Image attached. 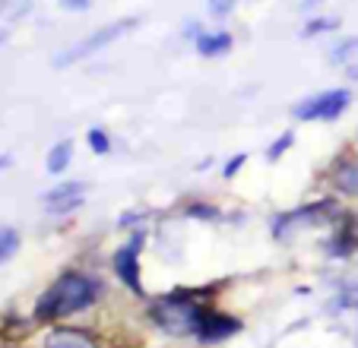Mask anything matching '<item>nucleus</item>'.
<instances>
[{
  "mask_svg": "<svg viewBox=\"0 0 358 348\" xmlns=\"http://www.w3.org/2000/svg\"><path fill=\"white\" fill-rule=\"evenodd\" d=\"M108 295V282L95 269L86 266H67L45 285L32 304V323L35 326H55V323H70L76 317L99 307Z\"/></svg>",
  "mask_w": 358,
  "mask_h": 348,
  "instance_id": "nucleus-1",
  "label": "nucleus"
},
{
  "mask_svg": "<svg viewBox=\"0 0 358 348\" xmlns=\"http://www.w3.org/2000/svg\"><path fill=\"white\" fill-rule=\"evenodd\" d=\"M146 244H149V228H134L115 247V254H111V273H115V279L121 282L124 291H130L140 301L149 298L146 285H143V263H140Z\"/></svg>",
  "mask_w": 358,
  "mask_h": 348,
  "instance_id": "nucleus-5",
  "label": "nucleus"
},
{
  "mask_svg": "<svg viewBox=\"0 0 358 348\" xmlns=\"http://www.w3.org/2000/svg\"><path fill=\"white\" fill-rule=\"evenodd\" d=\"M73 159H76V143H73V136H64V140H57L55 146L48 149L45 171L51 174V177H57V174H64L73 165Z\"/></svg>",
  "mask_w": 358,
  "mask_h": 348,
  "instance_id": "nucleus-13",
  "label": "nucleus"
},
{
  "mask_svg": "<svg viewBox=\"0 0 358 348\" xmlns=\"http://www.w3.org/2000/svg\"><path fill=\"white\" fill-rule=\"evenodd\" d=\"M324 0H301V10H314V7H320Z\"/></svg>",
  "mask_w": 358,
  "mask_h": 348,
  "instance_id": "nucleus-28",
  "label": "nucleus"
},
{
  "mask_svg": "<svg viewBox=\"0 0 358 348\" xmlns=\"http://www.w3.org/2000/svg\"><path fill=\"white\" fill-rule=\"evenodd\" d=\"M339 212H343V200L333 194H320L317 200H308V203H298V206H292V209L273 212L270 215V235H273V241L289 244V241H295L298 235H304V231H320V228L327 231Z\"/></svg>",
  "mask_w": 358,
  "mask_h": 348,
  "instance_id": "nucleus-3",
  "label": "nucleus"
},
{
  "mask_svg": "<svg viewBox=\"0 0 358 348\" xmlns=\"http://www.w3.org/2000/svg\"><path fill=\"white\" fill-rule=\"evenodd\" d=\"M213 168V159H203V161H196V171H210Z\"/></svg>",
  "mask_w": 358,
  "mask_h": 348,
  "instance_id": "nucleus-29",
  "label": "nucleus"
},
{
  "mask_svg": "<svg viewBox=\"0 0 358 348\" xmlns=\"http://www.w3.org/2000/svg\"><path fill=\"white\" fill-rule=\"evenodd\" d=\"M355 105V92L349 86H330L292 105V117L301 124H333Z\"/></svg>",
  "mask_w": 358,
  "mask_h": 348,
  "instance_id": "nucleus-6",
  "label": "nucleus"
},
{
  "mask_svg": "<svg viewBox=\"0 0 358 348\" xmlns=\"http://www.w3.org/2000/svg\"><path fill=\"white\" fill-rule=\"evenodd\" d=\"M203 29H206V26H203V20H187V22L181 26V38L187 41V45H194V41L200 38Z\"/></svg>",
  "mask_w": 358,
  "mask_h": 348,
  "instance_id": "nucleus-23",
  "label": "nucleus"
},
{
  "mask_svg": "<svg viewBox=\"0 0 358 348\" xmlns=\"http://www.w3.org/2000/svg\"><path fill=\"white\" fill-rule=\"evenodd\" d=\"M336 288H345V291H352V295H358V275H355V279H345V282H339Z\"/></svg>",
  "mask_w": 358,
  "mask_h": 348,
  "instance_id": "nucleus-25",
  "label": "nucleus"
},
{
  "mask_svg": "<svg viewBox=\"0 0 358 348\" xmlns=\"http://www.w3.org/2000/svg\"><path fill=\"white\" fill-rule=\"evenodd\" d=\"M196 51V57H203V61H219V57H225V54L235 48V35L229 32V29L216 26V29H203L200 38L190 45Z\"/></svg>",
  "mask_w": 358,
  "mask_h": 348,
  "instance_id": "nucleus-12",
  "label": "nucleus"
},
{
  "mask_svg": "<svg viewBox=\"0 0 358 348\" xmlns=\"http://www.w3.org/2000/svg\"><path fill=\"white\" fill-rule=\"evenodd\" d=\"M355 345H358V339H355Z\"/></svg>",
  "mask_w": 358,
  "mask_h": 348,
  "instance_id": "nucleus-33",
  "label": "nucleus"
},
{
  "mask_svg": "<svg viewBox=\"0 0 358 348\" xmlns=\"http://www.w3.org/2000/svg\"><path fill=\"white\" fill-rule=\"evenodd\" d=\"M181 215L184 219H194V222H206V225H219V222L229 219V212L210 200H187L181 206Z\"/></svg>",
  "mask_w": 358,
  "mask_h": 348,
  "instance_id": "nucleus-14",
  "label": "nucleus"
},
{
  "mask_svg": "<svg viewBox=\"0 0 358 348\" xmlns=\"http://www.w3.org/2000/svg\"><path fill=\"white\" fill-rule=\"evenodd\" d=\"M38 348H108V342L95 329L73 326V323H55V326H45Z\"/></svg>",
  "mask_w": 358,
  "mask_h": 348,
  "instance_id": "nucleus-11",
  "label": "nucleus"
},
{
  "mask_svg": "<svg viewBox=\"0 0 358 348\" xmlns=\"http://www.w3.org/2000/svg\"><path fill=\"white\" fill-rule=\"evenodd\" d=\"M238 0H206V16L216 22H225L231 13H235Z\"/></svg>",
  "mask_w": 358,
  "mask_h": 348,
  "instance_id": "nucleus-21",
  "label": "nucleus"
},
{
  "mask_svg": "<svg viewBox=\"0 0 358 348\" xmlns=\"http://www.w3.org/2000/svg\"><path fill=\"white\" fill-rule=\"evenodd\" d=\"M219 285H178L162 295H149L143 320L169 339H194V329L206 304H216Z\"/></svg>",
  "mask_w": 358,
  "mask_h": 348,
  "instance_id": "nucleus-2",
  "label": "nucleus"
},
{
  "mask_svg": "<svg viewBox=\"0 0 358 348\" xmlns=\"http://www.w3.org/2000/svg\"><path fill=\"white\" fill-rule=\"evenodd\" d=\"M86 146H89V152L99 155V159H105V155L115 152V143H111V133H108L105 127H99V124L86 130Z\"/></svg>",
  "mask_w": 358,
  "mask_h": 348,
  "instance_id": "nucleus-18",
  "label": "nucleus"
},
{
  "mask_svg": "<svg viewBox=\"0 0 358 348\" xmlns=\"http://www.w3.org/2000/svg\"><path fill=\"white\" fill-rule=\"evenodd\" d=\"M343 73H345V80H349V82H358V61H355V64H349V67H345Z\"/></svg>",
  "mask_w": 358,
  "mask_h": 348,
  "instance_id": "nucleus-26",
  "label": "nucleus"
},
{
  "mask_svg": "<svg viewBox=\"0 0 358 348\" xmlns=\"http://www.w3.org/2000/svg\"><path fill=\"white\" fill-rule=\"evenodd\" d=\"M7 168H13V155H0V171H7Z\"/></svg>",
  "mask_w": 358,
  "mask_h": 348,
  "instance_id": "nucleus-27",
  "label": "nucleus"
},
{
  "mask_svg": "<svg viewBox=\"0 0 358 348\" xmlns=\"http://www.w3.org/2000/svg\"><path fill=\"white\" fill-rule=\"evenodd\" d=\"M136 26H140V16H121V20L105 22V26H99L95 32H89V35H83L80 41H73L70 48H64L55 61H51V67H55V70H67V67H73V64L89 61V57L101 54L108 45H115L117 38H124L127 32H134Z\"/></svg>",
  "mask_w": 358,
  "mask_h": 348,
  "instance_id": "nucleus-4",
  "label": "nucleus"
},
{
  "mask_svg": "<svg viewBox=\"0 0 358 348\" xmlns=\"http://www.w3.org/2000/svg\"><path fill=\"white\" fill-rule=\"evenodd\" d=\"M241 329H244L241 317H235L231 310L216 307V304H206L200 314V323H196V329H194V342L210 348V345H219V342L235 339Z\"/></svg>",
  "mask_w": 358,
  "mask_h": 348,
  "instance_id": "nucleus-9",
  "label": "nucleus"
},
{
  "mask_svg": "<svg viewBox=\"0 0 358 348\" xmlns=\"http://www.w3.org/2000/svg\"><path fill=\"white\" fill-rule=\"evenodd\" d=\"M248 159H250L248 152H235V155H231V159L222 165V177H225V181H235L238 174L244 171V165H248Z\"/></svg>",
  "mask_w": 358,
  "mask_h": 348,
  "instance_id": "nucleus-22",
  "label": "nucleus"
},
{
  "mask_svg": "<svg viewBox=\"0 0 358 348\" xmlns=\"http://www.w3.org/2000/svg\"><path fill=\"white\" fill-rule=\"evenodd\" d=\"M86 194H89V181H61L55 187H48L45 194L38 196L45 215L51 219H67V215H76L83 206H86Z\"/></svg>",
  "mask_w": 358,
  "mask_h": 348,
  "instance_id": "nucleus-10",
  "label": "nucleus"
},
{
  "mask_svg": "<svg viewBox=\"0 0 358 348\" xmlns=\"http://www.w3.org/2000/svg\"><path fill=\"white\" fill-rule=\"evenodd\" d=\"M295 130H282V133L276 136V140L270 143V146H266V152H264V159L270 161V165H276V161H282L285 155L292 152V146H295Z\"/></svg>",
  "mask_w": 358,
  "mask_h": 348,
  "instance_id": "nucleus-20",
  "label": "nucleus"
},
{
  "mask_svg": "<svg viewBox=\"0 0 358 348\" xmlns=\"http://www.w3.org/2000/svg\"><path fill=\"white\" fill-rule=\"evenodd\" d=\"M22 247V235L16 231L13 225H0V266L10 263Z\"/></svg>",
  "mask_w": 358,
  "mask_h": 348,
  "instance_id": "nucleus-19",
  "label": "nucleus"
},
{
  "mask_svg": "<svg viewBox=\"0 0 358 348\" xmlns=\"http://www.w3.org/2000/svg\"><path fill=\"white\" fill-rule=\"evenodd\" d=\"M156 219V212L146 206H134V209H124L121 215H117V231H134V228H149V222Z\"/></svg>",
  "mask_w": 358,
  "mask_h": 348,
  "instance_id": "nucleus-17",
  "label": "nucleus"
},
{
  "mask_svg": "<svg viewBox=\"0 0 358 348\" xmlns=\"http://www.w3.org/2000/svg\"><path fill=\"white\" fill-rule=\"evenodd\" d=\"M355 61H358V35H343V38H336L330 45V51H327V64H330V67L345 70Z\"/></svg>",
  "mask_w": 358,
  "mask_h": 348,
  "instance_id": "nucleus-15",
  "label": "nucleus"
},
{
  "mask_svg": "<svg viewBox=\"0 0 358 348\" xmlns=\"http://www.w3.org/2000/svg\"><path fill=\"white\" fill-rule=\"evenodd\" d=\"M57 7L64 13H86V10L95 7V0H57Z\"/></svg>",
  "mask_w": 358,
  "mask_h": 348,
  "instance_id": "nucleus-24",
  "label": "nucleus"
},
{
  "mask_svg": "<svg viewBox=\"0 0 358 348\" xmlns=\"http://www.w3.org/2000/svg\"><path fill=\"white\" fill-rule=\"evenodd\" d=\"M320 184L327 187V194L358 203V146L339 149L320 171Z\"/></svg>",
  "mask_w": 358,
  "mask_h": 348,
  "instance_id": "nucleus-8",
  "label": "nucleus"
},
{
  "mask_svg": "<svg viewBox=\"0 0 358 348\" xmlns=\"http://www.w3.org/2000/svg\"><path fill=\"white\" fill-rule=\"evenodd\" d=\"M7 41H10V29L0 26V45H7Z\"/></svg>",
  "mask_w": 358,
  "mask_h": 348,
  "instance_id": "nucleus-30",
  "label": "nucleus"
},
{
  "mask_svg": "<svg viewBox=\"0 0 358 348\" xmlns=\"http://www.w3.org/2000/svg\"><path fill=\"white\" fill-rule=\"evenodd\" d=\"M355 143H358V130H355Z\"/></svg>",
  "mask_w": 358,
  "mask_h": 348,
  "instance_id": "nucleus-32",
  "label": "nucleus"
},
{
  "mask_svg": "<svg viewBox=\"0 0 358 348\" xmlns=\"http://www.w3.org/2000/svg\"><path fill=\"white\" fill-rule=\"evenodd\" d=\"M320 254L330 263H349L358 256V209L343 206L327 235L320 238Z\"/></svg>",
  "mask_w": 358,
  "mask_h": 348,
  "instance_id": "nucleus-7",
  "label": "nucleus"
},
{
  "mask_svg": "<svg viewBox=\"0 0 358 348\" xmlns=\"http://www.w3.org/2000/svg\"><path fill=\"white\" fill-rule=\"evenodd\" d=\"M0 348H26V345H22V342H3Z\"/></svg>",
  "mask_w": 358,
  "mask_h": 348,
  "instance_id": "nucleus-31",
  "label": "nucleus"
},
{
  "mask_svg": "<svg viewBox=\"0 0 358 348\" xmlns=\"http://www.w3.org/2000/svg\"><path fill=\"white\" fill-rule=\"evenodd\" d=\"M339 16H330V13H324V16H308L304 20V26H301V32H298V38L301 41H314V38H320V35H330V32H339Z\"/></svg>",
  "mask_w": 358,
  "mask_h": 348,
  "instance_id": "nucleus-16",
  "label": "nucleus"
}]
</instances>
